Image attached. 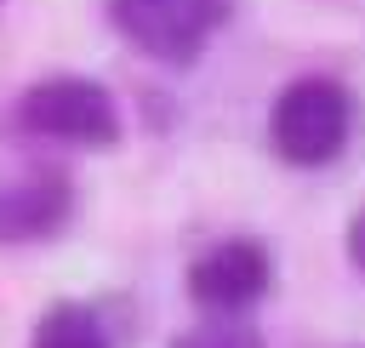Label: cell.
<instances>
[{"label":"cell","instance_id":"cell-3","mask_svg":"<svg viewBox=\"0 0 365 348\" xmlns=\"http://www.w3.org/2000/svg\"><path fill=\"white\" fill-rule=\"evenodd\" d=\"M108 23L165 68H188L228 23V0H108Z\"/></svg>","mask_w":365,"mask_h":348},{"label":"cell","instance_id":"cell-1","mask_svg":"<svg viewBox=\"0 0 365 348\" xmlns=\"http://www.w3.org/2000/svg\"><path fill=\"white\" fill-rule=\"evenodd\" d=\"M348 137H354V97L331 74L291 80L268 108V148L297 171L331 165L348 148Z\"/></svg>","mask_w":365,"mask_h":348},{"label":"cell","instance_id":"cell-5","mask_svg":"<svg viewBox=\"0 0 365 348\" xmlns=\"http://www.w3.org/2000/svg\"><path fill=\"white\" fill-rule=\"evenodd\" d=\"M74 217V183L63 171H29L0 183V245H34L63 234Z\"/></svg>","mask_w":365,"mask_h":348},{"label":"cell","instance_id":"cell-6","mask_svg":"<svg viewBox=\"0 0 365 348\" xmlns=\"http://www.w3.org/2000/svg\"><path fill=\"white\" fill-rule=\"evenodd\" d=\"M29 348H114L108 342V325L91 302H74V297H57L40 319H34V337Z\"/></svg>","mask_w":365,"mask_h":348},{"label":"cell","instance_id":"cell-4","mask_svg":"<svg viewBox=\"0 0 365 348\" xmlns=\"http://www.w3.org/2000/svg\"><path fill=\"white\" fill-rule=\"evenodd\" d=\"M188 302L200 314H222V319H245L268 291H274V251L257 240V234H228V240H211L188 274Z\"/></svg>","mask_w":365,"mask_h":348},{"label":"cell","instance_id":"cell-2","mask_svg":"<svg viewBox=\"0 0 365 348\" xmlns=\"http://www.w3.org/2000/svg\"><path fill=\"white\" fill-rule=\"evenodd\" d=\"M17 126L68 143V148H114L120 143V108L114 97L86 74H46L17 97Z\"/></svg>","mask_w":365,"mask_h":348},{"label":"cell","instance_id":"cell-8","mask_svg":"<svg viewBox=\"0 0 365 348\" xmlns=\"http://www.w3.org/2000/svg\"><path fill=\"white\" fill-rule=\"evenodd\" d=\"M342 245H348V262L365 274V205L354 211V222H348V234H342Z\"/></svg>","mask_w":365,"mask_h":348},{"label":"cell","instance_id":"cell-7","mask_svg":"<svg viewBox=\"0 0 365 348\" xmlns=\"http://www.w3.org/2000/svg\"><path fill=\"white\" fill-rule=\"evenodd\" d=\"M171 348H262V337L245 325V319H222V314H205L200 325L177 331Z\"/></svg>","mask_w":365,"mask_h":348}]
</instances>
